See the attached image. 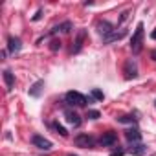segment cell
Returning <instances> with one entry per match:
<instances>
[{
    "label": "cell",
    "mask_w": 156,
    "mask_h": 156,
    "mask_svg": "<svg viewBox=\"0 0 156 156\" xmlns=\"http://www.w3.org/2000/svg\"><path fill=\"white\" fill-rule=\"evenodd\" d=\"M64 101L70 103V105H75V107H87V103H92V99H88L87 96H83L81 92H75V90L66 92Z\"/></svg>",
    "instance_id": "obj_1"
},
{
    "label": "cell",
    "mask_w": 156,
    "mask_h": 156,
    "mask_svg": "<svg viewBox=\"0 0 156 156\" xmlns=\"http://www.w3.org/2000/svg\"><path fill=\"white\" fill-rule=\"evenodd\" d=\"M141 41H143V24L140 22L136 26V31H134L132 39H130V50H132V53H140L141 51Z\"/></svg>",
    "instance_id": "obj_2"
},
{
    "label": "cell",
    "mask_w": 156,
    "mask_h": 156,
    "mask_svg": "<svg viewBox=\"0 0 156 156\" xmlns=\"http://www.w3.org/2000/svg\"><path fill=\"white\" fill-rule=\"evenodd\" d=\"M73 143H75L77 147H83V149H94L96 140H94V136H90V134H77V136L73 138Z\"/></svg>",
    "instance_id": "obj_3"
},
{
    "label": "cell",
    "mask_w": 156,
    "mask_h": 156,
    "mask_svg": "<svg viewBox=\"0 0 156 156\" xmlns=\"http://www.w3.org/2000/svg\"><path fill=\"white\" fill-rule=\"evenodd\" d=\"M123 73H125V79H134L138 75V66L132 59L125 61V66H123Z\"/></svg>",
    "instance_id": "obj_4"
},
{
    "label": "cell",
    "mask_w": 156,
    "mask_h": 156,
    "mask_svg": "<svg viewBox=\"0 0 156 156\" xmlns=\"http://www.w3.org/2000/svg\"><path fill=\"white\" fill-rule=\"evenodd\" d=\"M31 143H33L35 147L42 149V151H50V149H51V141L46 140L44 136H39V134H33V136H31Z\"/></svg>",
    "instance_id": "obj_5"
},
{
    "label": "cell",
    "mask_w": 156,
    "mask_h": 156,
    "mask_svg": "<svg viewBox=\"0 0 156 156\" xmlns=\"http://www.w3.org/2000/svg\"><path fill=\"white\" fill-rule=\"evenodd\" d=\"M116 141H118V134H116V132H112V130L103 132V136L99 138V143H101L103 147H110V145H114Z\"/></svg>",
    "instance_id": "obj_6"
},
{
    "label": "cell",
    "mask_w": 156,
    "mask_h": 156,
    "mask_svg": "<svg viewBox=\"0 0 156 156\" xmlns=\"http://www.w3.org/2000/svg\"><path fill=\"white\" fill-rule=\"evenodd\" d=\"M85 39H87V30H79V33H77V37H75V42L72 46V53H79L81 51Z\"/></svg>",
    "instance_id": "obj_7"
},
{
    "label": "cell",
    "mask_w": 156,
    "mask_h": 156,
    "mask_svg": "<svg viewBox=\"0 0 156 156\" xmlns=\"http://www.w3.org/2000/svg\"><path fill=\"white\" fill-rule=\"evenodd\" d=\"M98 31H99V33L103 35V39H105V37H108L110 33H114L116 30H114V26H112L108 20H99V22H98Z\"/></svg>",
    "instance_id": "obj_8"
},
{
    "label": "cell",
    "mask_w": 156,
    "mask_h": 156,
    "mask_svg": "<svg viewBox=\"0 0 156 156\" xmlns=\"http://www.w3.org/2000/svg\"><path fill=\"white\" fill-rule=\"evenodd\" d=\"M22 50V42L19 37H9L8 39V51L9 53H19Z\"/></svg>",
    "instance_id": "obj_9"
},
{
    "label": "cell",
    "mask_w": 156,
    "mask_h": 156,
    "mask_svg": "<svg viewBox=\"0 0 156 156\" xmlns=\"http://www.w3.org/2000/svg\"><path fill=\"white\" fill-rule=\"evenodd\" d=\"M64 118H66V121H68L70 125H73V127H79V125H81V116L77 114V112H73V110H64Z\"/></svg>",
    "instance_id": "obj_10"
},
{
    "label": "cell",
    "mask_w": 156,
    "mask_h": 156,
    "mask_svg": "<svg viewBox=\"0 0 156 156\" xmlns=\"http://www.w3.org/2000/svg\"><path fill=\"white\" fill-rule=\"evenodd\" d=\"M70 31H72V22H70V20H66V22H62V24L55 26L48 35H55V33H70Z\"/></svg>",
    "instance_id": "obj_11"
},
{
    "label": "cell",
    "mask_w": 156,
    "mask_h": 156,
    "mask_svg": "<svg viewBox=\"0 0 156 156\" xmlns=\"http://www.w3.org/2000/svg\"><path fill=\"white\" fill-rule=\"evenodd\" d=\"M125 35H127V31H125V30H119V31H114V33H110L108 37H105L103 42H105V44H110V42H114V41H121Z\"/></svg>",
    "instance_id": "obj_12"
},
{
    "label": "cell",
    "mask_w": 156,
    "mask_h": 156,
    "mask_svg": "<svg viewBox=\"0 0 156 156\" xmlns=\"http://www.w3.org/2000/svg\"><path fill=\"white\" fill-rule=\"evenodd\" d=\"M42 88H44V81H37V83H33L31 85V88H30V96L31 98H39L41 96V92H42Z\"/></svg>",
    "instance_id": "obj_13"
},
{
    "label": "cell",
    "mask_w": 156,
    "mask_h": 156,
    "mask_svg": "<svg viewBox=\"0 0 156 156\" xmlns=\"http://www.w3.org/2000/svg\"><path fill=\"white\" fill-rule=\"evenodd\" d=\"M125 138H127L130 143H136V141H140V140H141V134H140V130H138V129H130V130H127V132H125Z\"/></svg>",
    "instance_id": "obj_14"
},
{
    "label": "cell",
    "mask_w": 156,
    "mask_h": 156,
    "mask_svg": "<svg viewBox=\"0 0 156 156\" xmlns=\"http://www.w3.org/2000/svg\"><path fill=\"white\" fill-rule=\"evenodd\" d=\"M4 81H6L8 90L11 92V90H13V85H15V77H13V73H11L9 70H4Z\"/></svg>",
    "instance_id": "obj_15"
},
{
    "label": "cell",
    "mask_w": 156,
    "mask_h": 156,
    "mask_svg": "<svg viewBox=\"0 0 156 156\" xmlns=\"http://www.w3.org/2000/svg\"><path fill=\"white\" fill-rule=\"evenodd\" d=\"M145 151H147V147H145V145H141V143H138V145H132V147H130V154H134V156H141V154H145Z\"/></svg>",
    "instance_id": "obj_16"
},
{
    "label": "cell",
    "mask_w": 156,
    "mask_h": 156,
    "mask_svg": "<svg viewBox=\"0 0 156 156\" xmlns=\"http://www.w3.org/2000/svg\"><path fill=\"white\" fill-rule=\"evenodd\" d=\"M51 129H53V130H55L57 134H61L62 138H66V136H68V132H66V129H64V127H62V125H61L59 121H53V123H51Z\"/></svg>",
    "instance_id": "obj_17"
},
{
    "label": "cell",
    "mask_w": 156,
    "mask_h": 156,
    "mask_svg": "<svg viewBox=\"0 0 156 156\" xmlns=\"http://www.w3.org/2000/svg\"><path fill=\"white\" fill-rule=\"evenodd\" d=\"M118 121L119 123H136V118L134 116H119Z\"/></svg>",
    "instance_id": "obj_18"
},
{
    "label": "cell",
    "mask_w": 156,
    "mask_h": 156,
    "mask_svg": "<svg viewBox=\"0 0 156 156\" xmlns=\"http://www.w3.org/2000/svg\"><path fill=\"white\" fill-rule=\"evenodd\" d=\"M92 98H94V99H98V101H103V98H105V96H103V92H101L99 88H92Z\"/></svg>",
    "instance_id": "obj_19"
},
{
    "label": "cell",
    "mask_w": 156,
    "mask_h": 156,
    "mask_svg": "<svg viewBox=\"0 0 156 156\" xmlns=\"http://www.w3.org/2000/svg\"><path fill=\"white\" fill-rule=\"evenodd\" d=\"M59 48H61V41H59V39H53V41H51V46H50V50L57 51Z\"/></svg>",
    "instance_id": "obj_20"
},
{
    "label": "cell",
    "mask_w": 156,
    "mask_h": 156,
    "mask_svg": "<svg viewBox=\"0 0 156 156\" xmlns=\"http://www.w3.org/2000/svg\"><path fill=\"white\" fill-rule=\"evenodd\" d=\"M87 118H88V119H98V118H99V112H98V110H88V112H87Z\"/></svg>",
    "instance_id": "obj_21"
},
{
    "label": "cell",
    "mask_w": 156,
    "mask_h": 156,
    "mask_svg": "<svg viewBox=\"0 0 156 156\" xmlns=\"http://www.w3.org/2000/svg\"><path fill=\"white\" fill-rule=\"evenodd\" d=\"M127 19H129V11H123V13H121V17H119V22H118V24H123Z\"/></svg>",
    "instance_id": "obj_22"
},
{
    "label": "cell",
    "mask_w": 156,
    "mask_h": 156,
    "mask_svg": "<svg viewBox=\"0 0 156 156\" xmlns=\"http://www.w3.org/2000/svg\"><path fill=\"white\" fill-rule=\"evenodd\" d=\"M110 156H123V151H121V149H118V151L110 152Z\"/></svg>",
    "instance_id": "obj_23"
},
{
    "label": "cell",
    "mask_w": 156,
    "mask_h": 156,
    "mask_svg": "<svg viewBox=\"0 0 156 156\" xmlns=\"http://www.w3.org/2000/svg\"><path fill=\"white\" fill-rule=\"evenodd\" d=\"M41 15H42V9H39V11L33 15V20H39V19H41Z\"/></svg>",
    "instance_id": "obj_24"
},
{
    "label": "cell",
    "mask_w": 156,
    "mask_h": 156,
    "mask_svg": "<svg viewBox=\"0 0 156 156\" xmlns=\"http://www.w3.org/2000/svg\"><path fill=\"white\" fill-rule=\"evenodd\" d=\"M151 39H154V41H156V28H154V31L151 33Z\"/></svg>",
    "instance_id": "obj_25"
},
{
    "label": "cell",
    "mask_w": 156,
    "mask_h": 156,
    "mask_svg": "<svg viewBox=\"0 0 156 156\" xmlns=\"http://www.w3.org/2000/svg\"><path fill=\"white\" fill-rule=\"evenodd\" d=\"M151 57H152V61H156V50H154V51L151 53Z\"/></svg>",
    "instance_id": "obj_26"
},
{
    "label": "cell",
    "mask_w": 156,
    "mask_h": 156,
    "mask_svg": "<svg viewBox=\"0 0 156 156\" xmlns=\"http://www.w3.org/2000/svg\"><path fill=\"white\" fill-rule=\"evenodd\" d=\"M66 156H73V154H66Z\"/></svg>",
    "instance_id": "obj_27"
}]
</instances>
